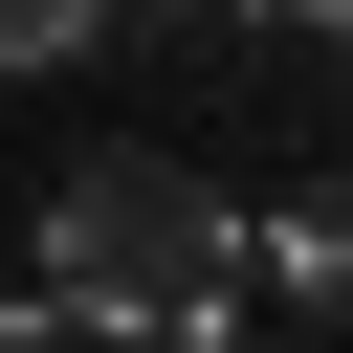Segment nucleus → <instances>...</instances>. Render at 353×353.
I'll return each mask as SVG.
<instances>
[{
  "instance_id": "obj_4",
  "label": "nucleus",
  "mask_w": 353,
  "mask_h": 353,
  "mask_svg": "<svg viewBox=\"0 0 353 353\" xmlns=\"http://www.w3.org/2000/svg\"><path fill=\"white\" fill-rule=\"evenodd\" d=\"M221 44H353V0H221Z\"/></svg>"
},
{
  "instance_id": "obj_2",
  "label": "nucleus",
  "mask_w": 353,
  "mask_h": 353,
  "mask_svg": "<svg viewBox=\"0 0 353 353\" xmlns=\"http://www.w3.org/2000/svg\"><path fill=\"white\" fill-rule=\"evenodd\" d=\"M243 309H287V331H353V199H287V221H243Z\"/></svg>"
},
{
  "instance_id": "obj_3",
  "label": "nucleus",
  "mask_w": 353,
  "mask_h": 353,
  "mask_svg": "<svg viewBox=\"0 0 353 353\" xmlns=\"http://www.w3.org/2000/svg\"><path fill=\"white\" fill-rule=\"evenodd\" d=\"M0 66H22V88H66V66H110V0H0Z\"/></svg>"
},
{
  "instance_id": "obj_1",
  "label": "nucleus",
  "mask_w": 353,
  "mask_h": 353,
  "mask_svg": "<svg viewBox=\"0 0 353 353\" xmlns=\"http://www.w3.org/2000/svg\"><path fill=\"white\" fill-rule=\"evenodd\" d=\"M44 309L66 331H243V199L176 154H66L44 176Z\"/></svg>"
}]
</instances>
